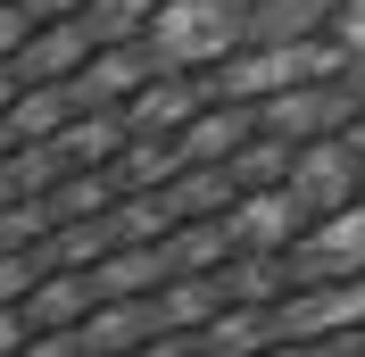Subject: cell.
Listing matches in <instances>:
<instances>
[{
  "mask_svg": "<svg viewBox=\"0 0 365 357\" xmlns=\"http://www.w3.org/2000/svg\"><path fill=\"white\" fill-rule=\"evenodd\" d=\"M0 357H365V0H0Z\"/></svg>",
  "mask_w": 365,
  "mask_h": 357,
  "instance_id": "6da1fadb",
  "label": "cell"
}]
</instances>
